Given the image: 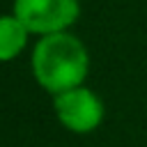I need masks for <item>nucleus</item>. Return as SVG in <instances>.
Here are the masks:
<instances>
[{"label":"nucleus","instance_id":"obj_4","mask_svg":"<svg viewBox=\"0 0 147 147\" xmlns=\"http://www.w3.org/2000/svg\"><path fill=\"white\" fill-rule=\"evenodd\" d=\"M28 39H30L28 28L14 14L0 16V62H9L18 57L28 46Z\"/></svg>","mask_w":147,"mask_h":147},{"label":"nucleus","instance_id":"obj_2","mask_svg":"<svg viewBox=\"0 0 147 147\" xmlns=\"http://www.w3.org/2000/svg\"><path fill=\"white\" fill-rule=\"evenodd\" d=\"M11 14L28 28L30 34L48 37L69 32L80 14L78 0H14Z\"/></svg>","mask_w":147,"mask_h":147},{"label":"nucleus","instance_id":"obj_3","mask_svg":"<svg viewBox=\"0 0 147 147\" xmlns=\"http://www.w3.org/2000/svg\"><path fill=\"white\" fill-rule=\"evenodd\" d=\"M53 110H55L57 122L64 129H69L71 133L94 131L103 122V115H106L101 96L85 85L67 90L62 94H55L53 96Z\"/></svg>","mask_w":147,"mask_h":147},{"label":"nucleus","instance_id":"obj_1","mask_svg":"<svg viewBox=\"0 0 147 147\" xmlns=\"http://www.w3.org/2000/svg\"><path fill=\"white\" fill-rule=\"evenodd\" d=\"M30 67L37 85L55 96L85 83L90 74V53L76 34L57 32L39 37L32 48Z\"/></svg>","mask_w":147,"mask_h":147}]
</instances>
